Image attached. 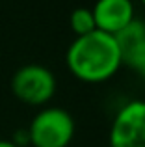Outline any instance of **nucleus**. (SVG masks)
Masks as SVG:
<instances>
[{"label":"nucleus","mask_w":145,"mask_h":147,"mask_svg":"<svg viewBox=\"0 0 145 147\" xmlns=\"http://www.w3.org/2000/svg\"><path fill=\"white\" fill-rule=\"evenodd\" d=\"M0 147H17L11 140H0Z\"/></svg>","instance_id":"obj_9"},{"label":"nucleus","mask_w":145,"mask_h":147,"mask_svg":"<svg viewBox=\"0 0 145 147\" xmlns=\"http://www.w3.org/2000/svg\"><path fill=\"white\" fill-rule=\"evenodd\" d=\"M142 4H143V6H145V0H142Z\"/></svg>","instance_id":"obj_10"},{"label":"nucleus","mask_w":145,"mask_h":147,"mask_svg":"<svg viewBox=\"0 0 145 147\" xmlns=\"http://www.w3.org/2000/svg\"><path fill=\"white\" fill-rule=\"evenodd\" d=\"M75 119L65 108H41L30 121L28 136L34 147H67L75 138Z\"/></svg>","instance_id":"obj_2"},{"label":"nucleus","mask_w":145,"mask_h":147,"mask_svg":"<svg viewBox=\"0 0 145 147\" xmlns=\"http://www.w3.org/2000/svg\"><path fill=\"white\" fill-rule=\"evenodd\" d=\"M113 39H115L121 58L125 61V58L128 54H132L142 43H145V21L134 19L125 28H121L117 34H113Z\"/></svg>","instance_id":"obj_6"},{"label":"nucleus","mask_w":145,"mask_h":147,"mask_svg":"<svg viewBox=\"0 0 145 147\" xmlns=\"http://www.w3.org/2000/svg\"><path fill=\"white\" fill-rule=\"evenodd\" d=\"M123 63L128 65L136 75L142 76V78L145 80V43H142L132 54H128V56L125 58Z\"/></svg>","instance_id":"obj_8"},{"label":"nucleus","mask_w":145,"mask_h":147,"mask_svg":"<svg viewBox=\"0 0 145 147\" xmlns=\"http://www.w3.org/2000/svg\"><path fill=\"white\" fill-rule=\"evenodd\" d=\"M110 147H145V100H128L110 127Z\"/></svg>","instance_id":"obj_4"},{"label":"nucleus","mask_w":145,"mask_h":147,"mask_svg":"<svg viewBox=\"0 0 145 147\" xmlns=\"http://www.w3.org/2000/svg\"><path fill=\"white\" fill-rule=\"evenodd\" d=\"M65 63L78 80L87 84H101L110 80L119 67L123 58L113 36L101 30L76 37L67 47Z\"/></svg>","instance_id":"obj_1"},{"label":"nucleus","mask_w":145,"mask_h":147,"mask_svg":"<svg viewBox=\"0 0 145 147\" xmlns=\"http://www.w3.org/2000/svg\"><path fill=\"white\" fill-rule=\"evenodd\" d=\"M11 91L19 100L32 106L47 104L56 93V76L41 63L21 65L11 76Z\"/></svg>","instance_id":"obj_3"},{"label":"nucleus","mask_w":145,"mask_h":147,"mask_svg":"<svg viewBox=\"0 0 145 147\" xmlns=\"http://www.w3.org/2000/svg\"><path fill=\"white\" fill-rule=\"evenodd\" d=\"M69 24H71V30L75 32L76 37L87 36V34L97 30L93 13H91L89 7H76V9H72L71 17H69Z\"/></svg>","instance_id":"obj_7"},{"label":"nucleus","mask_w":145,"mask_h":147,"mask_svg":"<svg viewBox=\"0 0 145 147\" xmlns=\"http://www.w3.org/2000/svg\"><path fill=\"white\" fill-rule=\"evenodd\" d=\"M95 26L110 36L117 34L121 28L134 21V4L132 0H97L91 7Z\"/></svg>","instance_id":"obj_5"}]
</instances>
